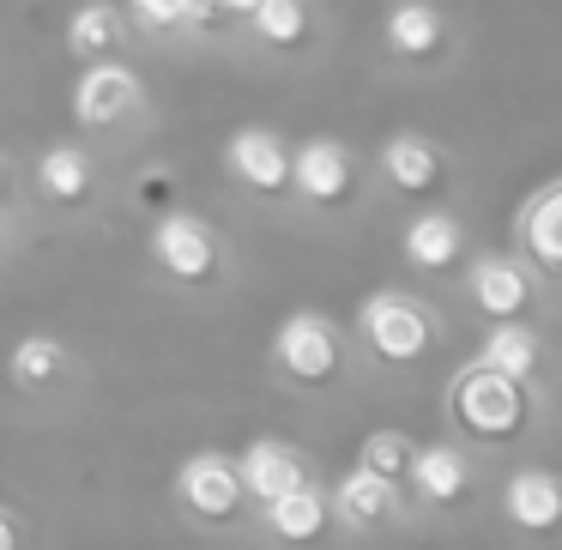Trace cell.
Returning <instances> with one entry per match:
<instances>
[{
  "label": "cell",
  "instance_id": "30bf717a",
  "mask_svg": "<svg viewBox=\"0 0 562 550\" xmlns=\"http://www.w3.org/2000/svg\"><path fill=\"white\" fill-rule=\"evenodd\" d=\"M333 514H339L351 532H375V526H387L393 514H400V484L369 472V465H351V472L333 484Z\"/></svg>",
  "mask_w": 562,
  "mask_h": 550
},
{
  "label": "cell",
  "instance_id": "6da1fadb",
  "mask_svg": "<svg viewBox=\"0 0 562 550\" xmlns=\"http://www.w3.org/2000/svg\"><path fill=\"white\" fill-rule=\"evenodd\" d=\"M532 381L502 375L490 363H465L460 375L448 381V424L472 441H514L526 424H532Z\"/></svg>",
  "mask_w": 562,
  "mask_h": 550
},
{
  "label": "cell",
  "instance_id": "cb8c5ba5",
  "mask_svg": "<svg viewBox=\"0 0 562 550\" xmlns=\"http://www.w3.org/2000/svg\"><path fill=\"white\" fill-rule=\"evenodd\" d=\"M412 460H417V448H412V436H405V429H369V436L357 441V465L393 478V484H405V478H412Z\"/></svg>",
  "mask_w": 562,
  "mask_h": 550
},
{
  "label": "cell",
  "instance_id": "4fadbf2b",
  "mask_svg": "<svg viewBox=\"0 0 562 550\" xmlns=\"http://www.w3.org/2000/svg\"><path fill=\"white\" fill-rule=\"evenodd\" d=\"M381 43H387L400 61H436L448 49V19H441L436 0H400L387 19H381Z\"/></svg>",
  "mask_w": 562,
  "mask_h": 550
},
{
  "label": "cell",
  "instance_id": "9a60e30c",
  "mask_svg": "<svg viewBox=\"0 0 562 550\" xmlns=\"http://www.w3.org/2000/svg\"><path fill=\"white\" fill-rule=\"evenodd\" d=\"M405 260L417 272H453L465 260V224L453 212H417L405 224Z\"/></svg>",
  "mask_w": 562,
  "mask_h": 550
},
{
  "label": "cell",
  "instance_id": "484cf974",
  "mask_svg": "<svg viewBox=\"0 0 562 550\" xmlns=\"http://www.w3.org/2000/svg\"><path fill=\"white\" fill-rule=\"evenodd\" d=\"M134 200L146 212H170L176 206V170H164V164H151V170H139V182H134Z\"/></svg>",
  "mask_w": 562,
  "mask_h": 550
},
{
  "label": "cell",
  "instance_id": "ffe728a7",
  "mask_svg": "<svg viewBox=\"0 0 562 550\" xmlns=\"http://www.w3.org/2000/svg\"><path fill=\"white\" fill-rule=\"evenodd\" d=\"M333 520V496H321L315 484H296L284 490V496L267 502V532L284 538V545H308V538H321Z\"/></svg>",
  "mask_w": 562,
  "mask_h": 550
},
{
  "label": "cell",
  "instance_id": "5bb4252c",
  "mask_svg": "<svg viewBox=\"0 0 562 550\" xmlns=\"http://www.w3.org/2000/svg\"><path fill=\"white\" fill-rule=\"evenodd\" d=\"M502 508H508V520L520 526V532H557L562 526V478L544 472V465H526V472L508 478V490H502Z\"/></svg>",
  "mask_w": 562,
  "mask_h": 550
},
{
  "label": "cell",
  "instance_id": "d6986e66",
  "mask_svg": "<svg viewBox=\"0 0 562 550\" xmlns=\"http://www.w3.org/2000/svg\"><path fill=\"white\" fill-rule=\"evenodd\" d=\"M412 490H417V502H429V508H453V502H465V496H472L465 453L448 448V441H436V448H417V460H412Z\"/></svg>",
  "mask_w": 562,
  "mask_h": 550
},
{
  "label": "cell",
  "instance_id": "f546056e",
  "mask_svg": "<svg viewBox=\"0 0 562 550\" xmlns=\"http://www.w3.org/2000/svg\"><path fill=\"white\" fill-rule=\"evenodd\" d=\"M7 188H13V164L0 158V200H7Z\"/></svg>",
  "mask_w": 562,
  "mask_h": 550
},
{
  "label": "cell",
  "instance_id": "9c48e42d",
  "mask_svg": "<svg viewBox=\"0 0 562 550\" xmlns=\"http://www.w3.org/2000/svg\"><path fill=\"white\" fill-rule=\"evenodd\" d=\"M381 182L393 194H412V200H436L448 188V158H441L436 139L424 134H393L381 146Z\"/></svg>",
  "mask_w": 562,
  "mask_h": 550
},
{
  "label": "cell",
  "instance_id": "277c9868",
  "mask_svg": "<svg viewBox=\"0 0 562 550\" xmlns=\"http://www.w3.org/2000/svg\"><path fill=\"white\" fill-rule=\"evenodd\" d=\"M272 369H279L284 381H296V388H327V381H339V369H345L339 327H333L327 315H315V308H296V315L272 333Z\"/></svg>",
  "mask_w": 562,
  "mask_h": 550
},
{
  "label": "cell",
  "instance_id": "f1b7e54d",
  "mask_svg": "<svg viewBox=\"0 0 562 550\" xmlns=\"http://www.w3.org/2000/svg\"><path fill=\"white\" fill-rule=\"evenodd\" d=\"M224 7H231V19H255L260 0H224Z\"/></svg>",
  "mask_w": 562,
  "mask_h": 550
},
{
  "label": "cell",
  "instance_id": "4316f807",
  "mask_svg": "<svg viewBox=\"0 0 562 550\" xmlns=\"http://www.w3.org/2000/svg\"><path fill=\"white\" fill-rule=\"evenodd\" d=\"M224 25H231L224 0H188V31H224Z\"/></svg>",
  "mask_w": 562,
  "mask_h": 550
},
{
  "label": "cell",
  "instance_id": "7402d4cb",
  "mask_svg": "<svg viewBox=\"0 0 562 550\" xmlns=\"http://www.w3.org/2000/svg\"><path fill=\"white\" fill-rule=\"evenodd\" d=\"M248 25H255V37L267 43V49L296 55V49L315 43V7H308V0H260Z\"/></svg>",
  "mask_w": 562,
  "mask_h": 550
},
{
  "label": "cell",
  "instance_id": "ba28073f",
  "mask_svg": "<svg viewBox=\"0 0 562 550\" xmlns=\"http://www.w3.org/2000/svg\"><path fill=\"white\" fill-rule=\"evenodd\" d=\"M296 194L308 206H345L357 194V158L345 139L333 134H315L296 146Z\"/></svg>",
  "mask_w": 562,
  "mask_h": 550
},
{
  "label": "cell",
  "instance_id": "5b68a950",
  "mask_svg": "<svg viewBox=\"0 0 562 550\" xmlns=\"http://www.w3.org/2000/svg\"><path fill=\"white\" fill-rule=\"evenodd\" d=\"M224 170H231V182H243L248 194H291L296 188V151L284 146L272 127H236L231 139H224Z\"/></svg>",
  "mask_w": 562,
  "mask_h": 550
},
{
  "label": "cell",
  "instance_id": "3957f363",
  "mask_svg": "<svg viewBox=\"0 0 562 550\" xmlns=\"http://www.w3.org/2000/svg\"><path fill=\"white\" fill-rule=\"evenodd\" d=\"M151 260H158L182 291H206V284L224 279V236L212 231L206 218L170 206L151 224Z\"/></svg>",
  "mask_w": 562,
  "mask_h": 550
},
{
  "label": "cell",
  "instance_id": "52a82bcc",
  "mask_svg": "<svg viewBox=\"0 0 562 550\" xmlns=\"http://www.w3.org/2000/svg\"><path fill=\"white\" fill-rule=\"evenodd\" d=\"M176 502H182L194 520H206V526L236 520V514H243V502H248L243 465L224 460V453H194V460L176 472Z\"/></svg>",
  "mask_w": 562,
  "mask_h": 550
},
{
  "label": "cell",
  "instance_id": "44dd1931",
  "mask_svg": "<svg viewBox=\"0 0 562 550\" xmlns=\"http://www.w3.org/2000/svg\"><path fill=\"white\" fill-rule=\"evenodd\" d=\"M477 363L502 369V375L532 381V375H538V363H544V339H538V333L526 327L520 315H508V321H496V327L484 333V345H477Z\"/></svg>",
  "mask_w": 562,
  "mask_h": 550
},
{
  "label": "cell",
  "instance_id": "e0dca14e",
  "mask_svg": "<svg viewBox=\"0 0 562 550\" xmlns=\"http://www.w3.org/2000/svg\"><path fill=\"white\" fill-rule=\"evenodd\" d=\"M37 194L49 206H91L98 200V170H91L86 146H49L37 158Z\"/></svg>",
  "mask_w": 562,
  "mask_h": 550
},
{
  "label": "cell",
  "instance_id": "ac0fdd59",
  "mask_svg": "<svg viewBox=\"0 0 562 550\" xmlns=\"http://www.w3.org/2000/svg\"><path fill=\"white\" fill-rule=\"evenodd\" d=\"M67 375H74V351H67L61 339H49V333H31V339H19L13 351H7V381H13L19 393H49V388H61Z\"/></svg>",
  "mask_w": 562,
  "mask_h": 550
},
{
  "label": "cell",
  "instance_id": "8992f818",
  "mask_svg": "<svg viewBox=\"0 0 562 550\" xmlns=\"http://www.w3.org/2000/svg\"><path fill=\"white\" fill-rule=\"evenodd\" d=\"M139 98H146V86H139L134 67L103 55V61H86V74L74 86V122L86 134H110V127H122L139 110Z\"/></svg>",
  "mask_w": 562,
  "mask_h": 550
},
{
  "label": "cell",
  "instance_id": "8fae6325",
  "mask_svg": "<svg viewBox=\"0 0 562 550\" xmlns=\"http://www.w3.org/2000/svg\"><path fill=\"white\" fill-rule=\"evenodd\" d=\"M514 243L526 248L532 267L562 272V176L544 182L538 194H526V206L514 212Z\"/></svg>",
  "mask_w": 562,
  "mask_h": 550
},
{
  "label": "cell",
  "instance_id": "2e32d148",
  "mask_svg": "<svg viewBox=\"0 0 562 550\" xmlns=\"http://www.w3.org/2000/svg\"><path fill=\"white\" fill-rule=\"evenodd\" d=\"M243 484H248V496L267 508L272 496H284V490H296V484H308V465H303V453L296 448H284V441H248L243 448Z\"/></svg>",
  "mask_w": 562,
  "mask_h": 550
},
{
  "label": "cell",
  "instance_id": "7c38bea8",
  "mask_svg": "<svg viewBox=\"0 0 562 550\" xmlns=\"http://www.w3.org/2000/svg\"><path fill=\"white\" fill-rule=\"evenodd\" d=\"M465 291H472L477 315H490V321L526 315V308H532V296H538V291H532V272L514 267V260H502V255L472 260V272H465Z\"/></svg>",
  "mask_w": 562,
  "mask_h": 550
},
{
  "label": "cell",
  "instance_id": "d4e9b609",
  "mask_svg": "<svg viewBox=\"0 0 562 550\" xmlns=\"http://www.w3.org/2000/svg\"><path fill=\"white\" fill-rule=\"evenodd\" d=\"M127 19L139 31H151V37H164V31L188 25V0H127Z\"/></svg>",
  "mask_w": 562,
  "mask_h": 550
},
{
  "label": "cell",
  "instance_id": "603a6c76",
  "mask_svg": "<svg viewBox=\"0 0 562 550\" xmlns=\"http://www.w3.org/2000/svg\"><path fill=\"white\" fill-rule=\"evenodd\" d=\"M115 49H122V7L115 0H91L67 19V55L74 61H103Z\"/></svg>",
  "mask_w": 562,
  "mask_h": 550
},
{
  "label": "cell",
  "instance_id": "83f0119b",
  "mask_svg": "<svg viewBox=\"0 0 562 550\" xmlns=\"http://www.w3.org/2000/svg\"><path fill=\"white\" fill-rule=\"evenodd\" d=\"M19 538H25L19 514H13V508H0V550H19Z\"/></svg>",
  "mask_w": 562,
  "mask_h": 550
},
{
  "label": "cell",
  "instance_id": "7a4b0ae2",
  "mask_svg": "<svg viewBox=\"0 0 562 550\" xmlns=\"http://www.w3.org/2000/svg\"><path fill=\"white\" fill-rule=\"evenodd\" d=\"M357 333H363L369 357L387 369H405L417 357L436 351V315H429L417 296L405 291H375L363 308H357Z\"/></svg>",
  "mask_w": 562,
  "mask_h": 550
}]
</instances>
